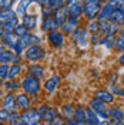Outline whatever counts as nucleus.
<instances>
[{
  "label": "nucleus",
  "mask_w": 124,
  "mask_h": 125,
  "mask_svg": "<svg viewBox=\"0 0 124 125\" xmlns=\"http://www.w3.org/2000/svg\"><path fill=\"white\" fill-rule=\"evenodd\" d=\"M101 1L100 0H87L83 1V16L87 17L88 20L96 19L99 16V11L101 9Z\"/></svg>",
  "instance_id": "f257e3e1"
},
{
  "label": "nucleus",
  "mask_w": 124,
  "mask_h": 125,
  "mask_svg": "<svg viewBox=\"0 0 124 125\" xmlns=\"http://www.w3.org/2000/svg\"><path fill=\"white\" fill-rule=\"evenodd\" d=\"M60 26L57 23V20H56V17L53 14L51 16H46L44 19H43V24H41V30L43 31H54L57 30Z\"/></svg>",
  "instance_id": "ddd939ff"
},
{
  "label": "nucleus",
  "mask_w": 124,
  "mask_h": 125,
  "mask_svg": "<svg viewBox=\"0 0 124 125\" xmlns=\"http://www.w3.org/2000/svg\"><path fill=\"white\" fill-rule=\"evenodd\" d=\"M120 34H123L124 36V23L120 24Z\"/></svg>",
  "instance_id": "3c124183"
},
{
  "label": "nucleus",
  "mask_w": 124,
  "mask_h": 125,
  "mask_svg": "<svg viewBox=\"0 0 124 125\" xmlns=\"http://www.w3.org/2000/svg\"><path fill=\"white\" fill-rule=\"evenodd\" d=\"M103 46H106L107 48H113L114 44H116V37L114 36H104L103 39H101V43Z\"/></svg>",
  "instance_id": "72a5a7b5"
},
{
  "label": "nucleus",
  "mask_w": 124,
  "mask_h": 125,
  "mask_svg": "<svg viewBox=\"0 0 124 125\" xmlns=\"http://www.w3.org/2000/svg\"><path fill=\"white\" fill-rule=\"evenodd\" d=\"M14 101H16V107L19 109H27L30 107V100L26 94H17L14 95Z\"/></svg>",
  "instance_id": "f3484780"
},
{
  "label": "nucleus",
  "mask_w": 124,
  "mask_h": 125,
  "mask_svg": "<svg viewBox=\"0 0 124 125\" xmlns=\"http://www.w3.org/2000/svg\"><path fill=\"white\" fill-rule=\"evenodd\" d=\"M44 57H46V53L39 44H33L26 48V58L29 61H40Z\"/></svg>",
  "instance_id": "20e7f679"
},
{
  "label": "nucleus",
  "mask_w": 124,
  "mask_h": 125,
  "mask_svg": "<svg viewBox=\"0 0 124 125\" xmlns=\"http://www.w3.org/2000/svg\"><path fill=\"white\" fill-rule=\"evenodd\" d=\"M29 44L30 46H33V44H39L40 43V39L37 37V36H34V34H29Z\"/></svg>",
  "instance_id": "37998d69"
},
{
  "label": "nucleus",
  "mask_w": 124,
  "mask_h": 125,
  "mask_svg": "<svg viewBox=\"0 0 124 125\" xmlns=\"http://www.w3.org/2000/svg\"><path fill=\"white\" fill-rule=\"evenodd\" d=\"M71 39L74 43H77L78 46H87V29L83 27H76L74 30L71 31Z\"/></svg>",
  "instance_id": "6e6552de"
},
{
  "label": "nucleus",
  "mask_w": 124,
  "mask_h": 125,
  "mask_svg": "<svg viewBox=\"0 0 124 125\" xmlns=\"http://www.w3.org/2000/svg\"><path fill=\"white\" fill-rule=\"evenodd\" d=\"M0 39L3 40V43H4L6 46H9L12 50L14 48V44H16V40H17V37L14 36V33H13V31H6V30H3V31H1V36H0Z\"/></svg>",
  "instance_id": "2eb2a0df"
},
{
  "label": "nucleus",
  "mask_w": 124,
  "mask_h": 125,
  "mask_svg": "<svg viewBox=\"0 0 124 125\" xmlns=\"http://www.w3.org/2000/svg\"><path fill=\"white\" fill-rule=\"evenodd\" d=\"M100 33L103 36H116L117 33H120V26L111 20H103L100 21Z\"/></svg>",
  "instance_id": "423d86ee"
},
{
  "label": "nucleus",
  "mask_w": 124,
  "mask_h": 125,
  "mask_svg": "<svg viewBox=\"0 0 124 125\" xmlns=\"http://www.w3.org/2000/svg\"><path fill=\"white\" fill-rule=\"evenodd\" d=\"M22 88L24 90L26 94H37L40 91V83H39V78H36L34 75L31 74H27L26 77L22 80Z\"/></svg>",
  "instance_id": "f03ea898"
},
{
  "label": "nucleus",
  "mask_w": 124,
  "mask_h": 125,
  "mask_svg": "<svg viewBox=\"0 0 124 125\" xmlns=\"http://www.w3.org/2000/svg\"><path fill=\"white\" fill-rule=\"evenodd\" d=\"M47 109H49V107H47V105H40L39 108H37V112L40 114V117H43V115H44V112H46Z\"/></svg>",
  "instance_id": "a18cd8bd"
},
{
  "label": "nucleus",
  "mask_w": 124,
  "mask_h": 125,
  "mask_svg": "<svg viewBox=\"0 0 124 125\" xmlns=\"http://www.w3.org/2000/svg\"><path fill=\"white\" fill-rule=\"evenodd\" d=\"M4 47H6V44L3 43V40L0 39V51H1V50H4Z\"/></svg>",
  "instance_id": "8fccbe9b"
},
{
  "label": "nucleus",
  "mask_w": 124,
  "mask_h": 125,
  "mask_svg": "<svg viewBox=\"0 0 124 125\" xmlns=\"http://www.w3.org/2000/svg\"><path fill=\"white\" fill-rule=\"evenodd\" d=\"M7 122H10V124H13V125H22V121H20V114L14 112V109H13V111H10V115H9V121H7Z\"/></svg>",
  "instance_id": "f704fd0d"
},
{
  "label": "nucleus",
  "mask_w": 124,
  "mask_h": 125,
  "mask_svg": "<svg viewBox=\"0 0 124 125\" xmlns=\"http://www.w3.org/2000/svg\"><path fill=\"white\" fill-rule=\"evenodd\" d=\"M3 107H4V108H7L9 111H13V109L16 108L14 95H12V94L4 95V98H3Z\"/></svg>",
  "instance_id": "bb28decb"
},
{
  "label": "nucleus",
  "mask_w": 124,
  "mask_h": 125,
  "mask_svg": "<svg viewBox=\"0 0 124 125\" xmlns=\"http://www.w3.org/2000/svg\"><path fill=\"white\" fill-rule=\"evenodd\" d=\"M30 3H31V0H20V1H19V7L16 10V14L24 16L26 14V10H27V7H29Z\"/></svg>",
  "instance_id": "2f4dec72"
},
{
  "label": "nucleus",
  "mask_w": 124,
  "mask_h": 125,
  "mask_svg": "<svg viewBox=\"0 0 124 125\" xmlns=\"http://www.w3.org/2000/svg\"><path fill=\"white\" fill-rule=\"evenodd\" d=\"M13 0H0V10L1 9H10Z\"/></svg>",
  "instance_id": "c03bdc74"
},
{
  "label": "nucleus",
  "mask_w": 124,
  "mask_h": 125,
  "mask_svg": "<svg viewBox=\"0 0 124 125\" xmlns=\"http://www.w3.org/2000/svg\"><path fill=\"white\" fill-rule=\"evenodd\" d=\"M19 83L17 81H14V78H10V81H7L6 84H4V87H6V90L7 91H12V90H14V88H19Z\"/></svg>",
  "instance_id": "a19ab883"
},
{
  "label": "nucleus",
  "mask_w": 124,
  "mask_h": 125,
  "mask_svg": "<svg viewBox=\"0 0 124 125\" xmlns=\"http://www.w3.org/2000/svg\"><path fill=\"white\" fill-rule=\"evenodd\" d=\"M84 111H86V119H87V124H90V125L101 124V121L99 119V115H97L91 108H84Z\"/></svg>",
  "instance_id": "aec40b11"
},
{
  "label": "nucleus",
  "mask_w": 124,
  "mask_h": 125,
  "mask_svg": "<svg viewBox=\"0 0 124 125\" xmlns=\"http://www.w3.org/2000/svg\"><path fill=\"white\" fill-rule=\"evenodd\" d=\"M118 62H120L121 65H124V51H123V54L120 55V58H118Z\"/></svg>",
  "instance_id": "de8ad7c7"
},
{
  "label": "nucleus",
  "mask_w": 124,
  "mask_h": 125,
  "mask_svg": "<svg viewBox=\"0 0 124 125\" xmlns=\"http://www.w3.org/2000/svg\"><path fill=\"white\" fill-rule=\"evenodd\" d=\"M74 109H76V108H73L71 105H64V107L62 108V112H63V115H64V117L70 118V117H73V114H74Z\"/></svg>",
  "instance_id": "58836bf2"
},
{
  "label": "nucleus",
  "mask_w": 124,
  "mask_h": 125,
  "mask_svg": "<svg viewBox=\"0 0 124 125\" xmlns=\"http://www.w3.org/2000/svg\"><path fill=\"white\" fill-rule=\"evenodd\" d=\"M73 118L77 121L78 124L81 125V124H87V119H86V111L84 108H76L74 109V114H73Z\"/></svg>",
  "instance_id": "393cba45"
},
{
  "label": "nucleus",
  "mask_w": 124,
  "mask_h": 125,
  "mask_svg": "<svg viewBox=\"0 0 124 125\" xmlns=\"http://www.w3.org/2000/svg\"><path fill=\"white\" fill-rule=\"evenodd\" d=\"M53 16L56 17V20H57V23H59V26H62L66 20H67V17H69V13H67V10L64 7L59 9V10H54V13H53Z\"/></svg>",
  "instance_id": "4be33fe9"
},
{
  "label": "nucleus",
  "mask_w": 124,
  "mask_h": 125,
  "mask_svg": "<svg viewBox=\"0 0 124 125\" xmlns=\"http://www.w3.org/2000/svg\"><path fill=\"white\" fill-rule=\"evenodd\" d=\"M9 78V64H0V80Z\"/></svg>",
  "instance_id": "4c0bfd02"
},
{
  "label": "nucleus",
  "mask_w": 124,
  "mask_h": 125,
  "mask_svg": "<svg viewBox=\"0 0 124 125\" xmlns=\"http://www.w3.org/2000/svg\"><path fill=\"white\" fill-rule=\"evenodd\" d=\"M0 87H1V81H0Z\"/></svg>",
  "instance_id": "6e6d98bb"
},
{
  "label": "nucleus",
  "mask_w": 124,
  "mask_h": 125,
  "mask_svg": "<svg viewBox=\"0 0 124 125\" xmlns=\"http://www.w3.org/2000/svg\"><path fill=\"white\" fill-rule=\"evenodd\" d=\"M56 115H57V109L56 108H50V107H49V109L44 112V115L41 117V119H43L44 122H49V124H50V122L56 118Z\"/></svg>",
  "instance_id": "c756f323"
},
{
  "label": "nucleus",
  "mask_w": 124,
  "mask_h": 125,
  "mask_svg": "<svg viewBox=\"0 0 124 125\" xmlns=\"http://www.w3.org/2000/svg\"><path fill=\"white\" fill-rule=\"evenodd\" d=\"M69 16L80 17L83 14V0H67V4H64Z\"/></svg>",
  "instance_id": "0eeeda50"
},
{
  "label": "nucleus",
  "mask_w": 124,
  "mask_h": 125,
  "mask_svg": "<svg viewBox=\"0 0 124 125\" xmlns=\"http://www.w3.org/2000/svg\"><path fill=\"white\" fill-rule=\"evenodd\" d=\"M86 29H87V31H90L91 34H93V33H100V21L91 19V20H88Z\"/></svg>",
  "instance_id": "c85d7f7f"
},
{
  "label": "nucleus",
  "mask_w": 124,
  "mask_h": 125,
  "mask_svg": "<svg viewBox=\"0 0 124 125\" xmlns=\"http://www.w3.org/2000/svg\"><path fill=\"white\" fill-rule=\"evenodd\" d=\"M1 31H3V30H1V27H0V36H1Z\"/></svg>",
  "instance_id": "864d4df0"
},
{
  "label": "nucleus",
  "mask_w": 124,
  "mask_h": 125,
  "mask_svg": "<svg viewBox=\"0 0 124 125\" xmlns=\"http://www.w3.org/2000/svg\"><path fill=\"white\" fill-rule=\"evenodd\" d=\"M17 17H12V19H9L6 21H1L0 23V27H1V30H6V31H13L14 30V27L17 26Z\"/></svg>",
  "instance_id": "5701e85b"
},
{
  "label": "nucleus",
  "mask_w": 124,
  "mask_h": 125,
  "mask_svg": "<svg viewBox=\"0 0 124 125\" xmlns=\"http://www.w3.org/2000/svg\"><path fill=\"white\" fill-rule=\"evenodd\" d=\"M47 6L51 7L53 10H59L64 7V0H47Z\"/></svg>",
  "instance_id": "c9c22d12"
},
{
  "label": "nucleus",
  "mask_w": 124,
  "mask_h": 125,
  "mask_svg": "<svg viewBox=\"0 0 124 125\" xmlns=\"http://www.w3.org/2000/svg\"><path fill=\"white\" fill-rule=\"evenodd\" d=\"M23 24L29 30H31V29H34L37 26V17L36 16H30V14H24L23 16Z\"/></svg>",
  "instance_id": "a878e982"
},
{
  "label": "nucleus",
  "mask_w": 124,
  "mask_h": 125,
  "mask_svg": "<svg viewBox=\"0 0 124 125\" xmlns=\"http://www.w3.org/2000/svg\"><path fill=\"white\" fill-rule=\"evenodd\" d=\"M14 16H16V13L12 9H1V10H0V23H1V21H6L9 19L14 17Z\"/></svg>",
  "instance_id": "473e14b6"
},
{
  "label": "nucleus",
  "mask_w": 124,
  "mask_h": 125,
  "mask_svg": "<svg viewBox=\"0 0 124 125\" xmlns=\"http://www.w3.org/2000/svg\"><path fill=\"white\" fill-rule=\"evenodd\" d=\"M110 20H111L113 23L118 24V26H120L121 23H124V4L116 7V10L113 11V14H111V17H110Z\"/></svg>",
  "instance_id": "a211bd4d"
},
{
  "label": "nucleus",
  "mask_w": 124,
  "mask_h": 125,
  "mask_svg": "<svg viewBox=\"0 0 124 125\" xmlns=\"http://www.w3.org/2000/svg\"><path fill=\"white\" fill-rule=\"evenodd\" d=\"M9 115H10V111L7 108H0V121L1 122H7L9 121Z\"/></svg>",
  "instance_id": "ea45409f"
},
{
  "label": "nucleus",
  "mask_w": 124,
  "mask_h": 125,
  "mask_svg": "<svg viewBox=\"0 0 124 125\" xmlns=\"http://www.w3.org/2000/svg\"><path fill=\"white\" fill-rule=\"evenodd\" d=\"M123 112H124V109H123ZM123 124H124V118H123Z\"/></svg>",
  "instance_id": "5fc2aeb1"
},
{
  "label": "nucleus",
  "mask_w": 124,
  "mask_h": 125,
  "mask_svg": "<svg viewBox=\"0 0 124 125\" xmlns=\"http://www.w3.org/2000/svg\"><path fill=\"white\" fill-rule=\"evenodd\" d=\"M20 61V57L19 54H16L14 51H10V50H1L0 51V62L1 64H10V62H19Z\"/></svg>",
  "instance_id": "9d476101"
},
{
  "label": "nucleus",
  "mask_w": 124,
  "mask_h": 125,
  "mask_svg": "<svg viewBox=\"0 0 124 125\" xmlns=\"http://www.w3.org/2000/svg\"><path fill=\"white\" fill-rule=\"evenodd\" d=\"M100 1H104V3H106V1H109V0H100Z\"/></svg>",
  "instance_id": "603ef678"
},
{
  "label": "nucleus",
  "mask_w": 124,
  "mask_h": 125,
  "mask_svg": "<svg viewBox=\"0 0 124 125\" xmlns=\"http://www.w3.org/2000/svg\"><path fill=\"white\" fill-rule=\"evenodd\" d=\"M114 48H116L118 53H123L124 51V36L120 34L118 37H116V44H114Z\"/></svg>",
  "instance_id": "e433bc0d"
},
{
  "label": "nucleus",
  "mask_w": 124,
  "mask_h": 125,
  "mask_svg": "<svg viewBox=\"0 0 124 125\" xmlns=\"http://www.w3.org/2000/svg\"><path fill=\"white\" fill-rule=\"evenodd\" d=\"M22 73V65L19 62H14L9 67V78H16Z\"/></svg>",
  "instance_id": "7c9ffc66"
},
{
  "label": "nucleus",
  "mask_w": 124,
  "mask_h": 125,
  "mask_svg": "<svg viewBox=\"0 0 124 125\" xmlns=\"http://www.w3.org/2000/svg\"><path fill=\"white\" fill-rule=\"evenodd\" d=\"M29 37V36H27ZM27 37H17V40H16V44H14V48H13V51H14L16 54H22L24 50L27 48V47L30 46L29 44V39Z\"/></svg>",
  "instance_id": "dca6fc26"
},
{
  "label": "nucleus",
  "mask_w": 124,
  "mask_h": 125,
  "mask_svg": "<svg viewBox=\"0 0 124 125\" xmlns=\"http://www.w3.org/2000/svg\"><path fill=\"white\" fill-rule=\"evenodd\" d=\"M109 115H110V124H123V118H124V112L121 108H111L109 111Z\"/></svg>",
  "instance_id": "4468645a"
},
{
  "label": "nucleus",
  "mask_w": 124,
  "mask_h": 125,
  "mask_svg": "<svg viewBox=\"0 0 124 125\" xmlns=\"http://www.w3.org/2000/svg\"><path fill=\"white\" fill-rule=\"evenodd\" d=\"M36 1L39 3L40 6H46V4H47V0H36Z\"/></svg>",
  "instance_id": "09e8293b"
},
{
  "label": "nucleus",
  "mask_w": 124,
  "mask_h": 125,
  "mask_svg": "<svg viewBox=\"0 0 124 125\" xmlns=\"http://www.w3.org/2000/svg\"><path fill=\"white\" fill-rule=\"evenodd\" d=\"M110 90H111V93L114 94L116 97H124V90L118 88V87L114 85V84H111V85H110Z\"/></svg>",
  "instance_id": "79ce46f5"
},
{
  "label": "nucleus",
  "mask_w": 124,
  "mask_h": 125,
  "mask_svg": "<svg viewBox=\"0 0 124 125\" xmlns=\"http://www.w3.org/2000/svg\"><path fill=\"white\" fill-rule=\"evenodd\" d=\"M114 10H116V4H114L111 0L106 1V4L101 6L100 11H99L97 20H100V21H103V20H110V17H111V14H113Z\"/></svg>",
  "instance_id": "1a4fd4ad"
},
{
  "label": "nucleus",
  "mask_w": 124,
  "mask_h": 125,
  "mask_svg": "<svg viewBox=\"0 0 124 125\" xmlns=\"http://www.w3.org/2000/svg\"><path fill=\"white\" fill-rule=\"evenodd\" d=\"M59 81H60V77H59V75H53L51 78H49L46 83H44V90L49 91V93H53L56 88H57Z\"/></svg>",
  "instance_id": "412c9836"
},
{
  "label": "nucleus",
  "mask_w": 124,
  "mask_h": 125,
  "mask_svg": "<svg viewBox=\"0 0 124 125\" xmlns=\"http://www.w3.org/2000/svg\"><path fill=\"white\" fill-rule=\"evenodd\" d=\"M29 31H30V30H29V29L22 23V24H17V26H16L14 30H13V33H14L16 37H27V36L30 34Z\"/></svg>",
  "instance_id": "cd10ccee"
},
{
  "label": "nucleus",
  "mask_w": 124,
  "mask_h": 125,
  "mask_svg": "<svg viewBox=\"0 0 124 125\" xmlns=\"http://www.w3.org/2000/svg\"><path fill=\"white\" fill-rule=\"evenodd\" d=\"M114 94L111 93V91H107V90H100V91H97L96 93V98H99L103 102H106V104H110V102L114 101Z\"/></svg>",
  "instance_id": "6ab92c4d"
},
{
  "label": "nucleus",
  "mask_w": 124,
  "mask_h": 125,
  "mask_svg": "<svg viewBox=\"0 0 124 125\" xmlns=\"http://www.w3.org/2000/svg\"><path fill=\"white\" fill-rule=\"evenodd\" d=\"M50 124H57V125H60V124H66V122H64V121H63L62 118L56 117L54 119H53V121H51V122H50Z\"/></svg>",
  "instance_id": "49530a36"
},
{
  "label": "nucleus",
  "mask_w": 124,
  "mask_h": 125,
  "mask_svg": "<svg viewBox=\"0 0 124 125\" xmlns=\"http://www.w3.org/2000/svg\"><path fill=\"white\" fill-rule=\"evenodd\" d=\"M78 26V17H74V16H69L67 20L60 26L63 34H71V31L74 30Z\"/></svg>",
  "instance_id": "9b49d317"
},
{
  "label": "nucleus",
  "mask_w": 124,
  "mask_h": 125,
  "mask_svg": "<svg viewBox=\"0 0 124 125\" xmlns=\"http://www.w3.org/2000/svg\"><path fill=\"white\" fill-rule=\"evenodd\" d=\"M90 108L93 109L94 112L99 115V118H103V119H110L109 115V109L106 107V102H103L99 98H94L90 102Z\"/></svg>",
  "instance_id": "39448f33"
},
{
  "label": "nucleus",
  "mask_w": 124,
  "mask_h": 125,
  "mask_svg": "<svg viewBox=\"0 0 124 125\" xmlns=\"http://www.w3.org/2000/svg\"><path fill=\"white\" fill-rule=\"evenodd\" d=\"M49 43L51 44L53 47H56V48H60V47L63 46V43H64V36H63V33H60V31H49Z\"/></svg>",
  "instance_id": "f8f14e48"
},
{
  "label": "nucleus",
  "mask_w": 124,
  "mask_h": 125,
  "mask_svg": "<svg viewBox=\"0 0 124 125\" xmlns=\"http://www.w3.org/2000/svg\"><path fill=\"white\" fill-rule=\"evenodd\" d=\"M20 121L24 125H37L41 121V117L37 112V109H23L20 114Z\"/></svg>",
  "instance_id": "7ed1b4c3"
},
{
  "label": "nucleus",
  "mask_w": 124,
  "mask_h": 125,
  "mask_svg": "<svg viewBox=\"0 0 124 125\" xmlns=\"http://www.w3.org/2000/svg\"><path fill=\"white\" fill-rule=\"evenodd\" d=\"M29 73L31 75H34L36 78H43L44 77V67L40 65V64H33L29 68Z\"/></svg>",
  "instance_id": "b1692460"
}]
</instances>
